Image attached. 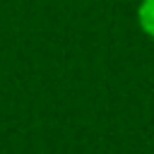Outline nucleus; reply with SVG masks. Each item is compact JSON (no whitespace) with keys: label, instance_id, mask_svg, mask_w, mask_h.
<instances>
[{"label":"nucleus","instance_id":"1","mask_svg":"<svg viewBox=\"0 0 154 154\" xmlns=\"http://www.w3.org/2000/svg\"><path fill=\"white\" fill-rule=\"evenodd\" d=\"M135 22L137 29L154 41V0H140L135 7Z\"/></svg>","mask_w":154,"mask_h":154}]
</instances>
